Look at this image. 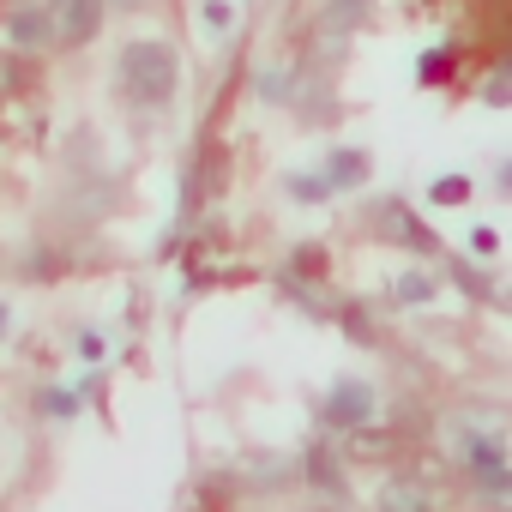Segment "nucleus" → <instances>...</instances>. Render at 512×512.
Returning a JSON list of instances; mask_svg holds the SVG:
<instances>
[{"label":"nucleus","mask_w":512,"mask_h":512,"mask_svg":"<svg viewBox=\"0 0 512 512\" xmlns=\"http://www.w3.org/2000/svg\"><path fill=\"white\" fill-rule=\"evenodd\" d=\"M470 199V181H434V205H458Z\"/></svg>","instance_id":"8"},{"label":"nucleus","mask_w":512,"mask_h":512,"mask_svg":"<svg viewBox=\"0 0 512 512\" xmlns=\"http://www.w3.org/2000/svg\"><path fill=\"white\" fill-rule=\"evenodd\" d=\"M440 73H446V49H440V55H428V61H422V79H428V85H434V79H440Z\"/></svg>","instance_id":"12"},{"label":"nucleus","mask_w":512,"mask_h":512,"mask_svg":"<svg viewBox=\"0 0 512 512\" xmlns=\"http://www.w3.org/2000/svg\"><path fill=\"white\" fill-rule=\"evenodd\" d=\"M115 85H121V97H127V103L157 109V103H169V97H175V85H181V61H175V49H169V43L139 37V43H127V49L115 55Z\"/></svg>","instance_id":"1"},{"label":"nucleus","mask_w":512,"mask_h":512,"mask_svg":"<svg viewBox=\"0 0 512 512\" xmlns=\"http://www.w3.org/2000/svg\"><path fill=\"white\" fill-rule=\"evenodd\" d=\"M229 19H235L229 0H205V25H211V31H229Z\"/></svg>","instance_id":"9"},{"label":"nucleus","mask_w":512,"mask_h":512,"mask_svg":"<svg viewBox=\"0 0 512 512\" xmlns=\"http://www.w3.org/2000/svg\"><path fill=\"white\" fill-rule=\"evenodd\" d=\"M428 290H434L428 278H404V284H398V296H404V302H428Z\"/></svg>","instance_id":"11"},{"label":"nucleus","mask_w":512,"mask_h":512,"mask_svg":"<svg viewBox=\"0 0 512 512\" xmlns=\"http://www.w3.org/2000/svg\"><path fill=\"white\" fill-rule=\"evenodd\" d=\"M7 31H13V49H49V19L37 13V7H19L13 19H7Z\"/></svg>","instance_id":"5"},{"label":"nucleus","mask_w":512,"mask_h":512,"mask_svg":"<svg viewBox=\"0 0 512 512\" xmlns=\"http://www.w3.org/2000/svg\"><path fill=\"white\" fill-rule=\"evenodd\" d=\"M362 169H368V163H362L356 151H338V157H332V187H356Z\"/></svg>","instance_id":"7"},{"label":"nucleus","mask_w":512,"mask_h":512,"mask_svg":"<svg viewBox=\"0 0 512 512\" xmlns=\"http://www.w3.org/2000/svg\"><path fill=\"white\" fill-rule=\"evenodd\" d=\"M470 464L488 488H506V470H500V446L494 440H470Z\"/></svg>","instance_id":"6"},{"label":"nucleus","mask_w":512,"mask_h":512,"mask_svg":"<svg viewBox=\"0 0 512 512\" xmlns=\"http://www.w3.org/2000/svg\"><path fill=\"white\" fill-rule=\"evenodd\" d=\"M362 7H368V0H326V13H332L338 25H350V19H356Z\"/></svg>","instance_id":"10"},{"label":"nucleus","mask_w":512,"mask_h":512,"mask_svg":"<svg viewBox=\"0 0 512 512\" xmlns=\"http://www.w3.org/2000/svg\"><path fill=\"white\" fill-rule=\"evenodd\" d=\"M103 7L109 0H49L43 19H49V43L61 49H85L97 31H103Z\"/></svg>","instance_id":"2"},{"label":"nucleus","mask_w":512,"mask_h":512,"mask_svg":"<svg viewBox=\"0 0 512 512\" xmlns=\"http://www.w3.org/2000/svg\"><path fill=\"white\" fill-rule=\"evenodd\" d=\"M115 7H127V13H145V7H157V0H115Z\"/></svg>","instance_id":"13"},{"label":"nucleus","mask_w":512,"mask_h":512,"mask_svg":"<svg viewBox=\"0 0 512 512\" xmlns=\"http://www.w3.org/2000/svg\"><path fill=\"white\" fill-rule=\"evenodd\" d=\"M0 332H7V308H0Z\"/></svg>","instance_id":"15"},{"label":"nucleus","mask_w":512,"mask_h":512,"mask_svg":"<svg viewBox=\"0 0 512 512\" xmlns=\"http://www.w3.org/2000/svg\"><path fill=\"white\" fill-rule=\"evenodd\" d=\"M380 512H428V488L416 476H392L380 488Z\"/></svg>","instance_id":"4"},{"label":"nucleus","mask_w":512,"mask_h":512,"mask_svg":"<svg viewBox=\"0 0 512 512\" xmlns=\"http://www.w3.org/2000/svg\"><path fill=\"white\" fill-rule=\"evenodd\" d=\"M308 512H344V506H338V500H320V506H308Z\"/></svg>","instance_id":"14"},{"label":"nucleus","mask_w":512,"mask_h":512,"mask_svg":"<svg viewBox=\"0 0 512 512\" xmlns=\"http://www.w3.org/2000/svg\"><path fill=\"white\" fill-rule=\"evenodd\" d=\"M374 416V392L362 386V380H338L332 392H326V422L332 428H362Z\"/></svg>","instance_id":"3"}]
</instances>
